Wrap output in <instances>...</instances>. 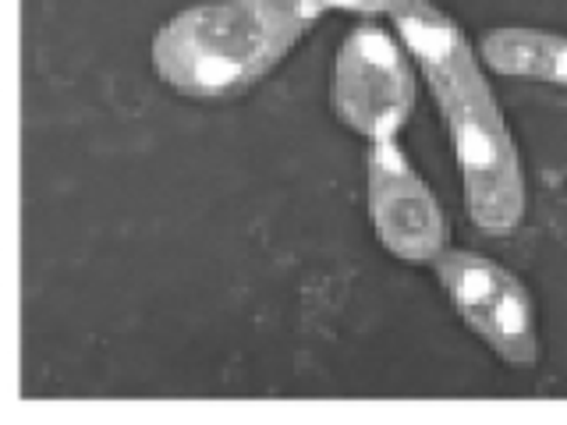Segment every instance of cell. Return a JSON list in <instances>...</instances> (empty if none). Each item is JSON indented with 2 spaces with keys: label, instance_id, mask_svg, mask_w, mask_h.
<instances>
[{
  "label": "cell",
  "instance_id": "1",
  "mask_svg": "<svg viewBox=\"0 0 567 425\" xmlns=\"http://www.w3.org/2000/svg\"><path fill=\"white\" fill-rule=\"evenodd\" d=\"M390 18L447 124L472 224L489 238L514 235L525 217L522 156L468 35L430 0H408Z\"/></svg>",
  "mask_w": 567,
  "mask_h": 425
},
{
  "label": "cell",
  "instance_id": "2",
  "mask_svg": "<svg viewBox=\"0 0 567 425\" xmlns=\"http://www.w3.org/2000/svg\"><path fill=\"white\" fill-rule=\"evenodd\" d=\"M327 0H213L167 18L153 35V68L174 93L220 100L245 93L288 58Z\"/></svg>",
  "mask_w": 567,
  "mask_h": 425
},
{
  "label": "cell",
  "instance_id": "3",
  "mask_svg": "<svg viewBox=\"0 0 567 425\" xmlns=\"http://www.w3.org/2000/svg\"><path fill=\"white\" fill-rule=\"evenodd\" d=\"M330 100L351 132L398 135L415 111V71L401 35L377 22L354 25L337 46Z\"/></svg>",
  "mask_w": 567,
  "mask_h": 425
},
{
  "label": "cell",
  "instance_id": "4",
  "mask_svg": "<svg viewBox=\"0 0 567 425\" xmlns=\"http://www.w3.org/2000/svg\"><path fill=\"white\" fill-rule=\"evenodd\" d=\"M433 270L440 288L447 291L454 312L465 319L468 330L501 354L511 365L539 362V315L528 288L507 266L478 252L447 248Z\"/></svg>",
  "mask_w": 567,
  "mask_h": 425
},
{
  "label": "cell",
  "instance_id": "5",
  "mask_svg": "<svg viewBox=\"0 0 567 425\" xmlns=\"http://www.w3.org/2000/svg\"><path fill=\"white\" fill-rule=\"evenodd\" d=\"M365 167L369 212L383 248L404 262H436L447 252V217L394 135L372 138Z\"/></svg>",
  "mask_w": 567,
  "mask_h": 425
},
{
  "label": "cell",
  "instance_id": "6",
  "mask_svg": "<svg viewBox=\"0 0 567 425\" xmlns=\"http://www.w3.org/2000/svg\"><path fill=\"white\" fill-rule=\"evenodd\" d=\"M483 61L501 75L536 79L567 89V35L525 25L493 29L483 40Z\"/></svg>",
  "mask_w": 567,
  "mask_h": 425
},
{
  "label": "cell",
  "instance_id": "7",
  "mask_svg": "<svg viewBox=\"0 0 567 425\" xmlns=\"http://www.w3.org/2000/svg\"><path fill=\"white\" fill-rule=\"evenodd\" d=\"M408 0H327V8L359 11V14H394Z\"/></svg>",
  "mask_w": 567,
  "mask_h": 425
}]
</instances>
